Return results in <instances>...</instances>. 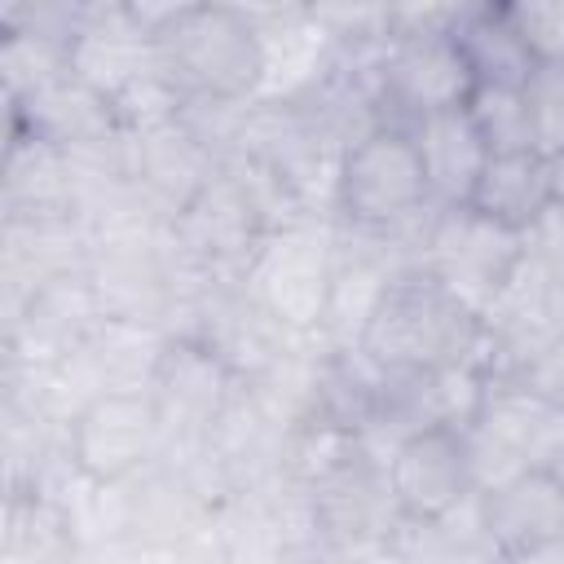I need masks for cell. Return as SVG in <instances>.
I'll return each mask as SVG.
<instances>
[{"mask_svg": "<svg viewBox=\"0 0 564 564\" xmlns=\"http://www.w3.org/2000/svg\"><path fill=\"white\" fill-rule=\"evenodd\" d=\"M480 339L485 317L463 304L436 273L388 282L361 326V352L383 379L476 366L471 352L480 348Z\"/></svg>", "mask_w": 564, "mask_h": 564, "instance_id": "6da1fadb", "label": "cell"}, {"mask_svg": "<svg viewBox=\"0 0 564 564\" xmlns=\"http://www.w3.org/2000/svg\"><path fill=\"white\" fill-rule=\"evenodd\" d=\"M159 79L176 97L238 101L264 75V40L242 9L229 4H176L150 26Z\"/></svg>", "mask_w": 564, "mask_h": 564, "instance_id": "7a4b0ae2", "label": "cell"}, {"mask_svg": "<svg viewBox=\"0 0 564 564\" xmlns=\"http://www.w3.org/2000/svg\"><path fill=\"white\" fill-rule=\"evenodd\" d=\"M467 441L480 489L529 467H555L564 454V397L529 375H485V392L467 423Z\"/></svg>", "mask_w": 564, "mask_h": 564, "instance_id": "3957f363", "label": "cell"}, {"mask_svg": "<svg viewBox=\"0 0 564 564\" xmlns=\"http://www.w3.org/2000/svg\"><path fill=\"white\" fill-rule=\"evenodd\" d=\"M335 203L361 229H392L414 220L432 194L410 128L370 123L361 137H352L335 167Z\"/></svg>", "mask_w": 564, "mask_h": 564, "instance_id": "277c9868", "label": "cell"}, {"mask_svg": "<svg viewBox=\"0 0 564 564\" xmlns=\"http://www.w3.org/2000/svg\"><path fill=\"white\" fill-rule=\"evenodd\" d=\"M383 480H388L392 511L405 516L410 524L449 520L463 502H471L480 494L467 427L432 423V427H414V432L397 436Z\"/></svg>", "mask_w": 564, "mask_h": 564, "instance_id": "5b68a950", "label": "cell"}, {"mask_svg": "<svg viewBox=\"0 0 564 564\" xmlns=\"http://www.w3.org/2000/svg\"><path fill=\"white\" fill-rule=\"evenodd\" d=\"M445 22L449 18H441L436 26H423V31H405L388 48V57L379 66V101L392 106V115L379 123L414 128L419 119L467 106L476 84H471V70H467L454 35L445 31Z\"/></svg>", "mask_w": 564, "mask_h": 564, "instance_id": "8992f818", "label": "cell"}, {"mask_svg": "<svg viewBox=\"0 0 564 564\" xmlns=\"http://www.w3.org/2000/svg\"><path fill=\"white\" fill-rule=\"evenodd\" d=\"M476 511L494 555L507 564H529L564 546V485L555 467H529L480 489Z\"/></svg>", "mask_w": 564, "mask_h": 564, "instance_id": "52a82bcc", "label": "cell"}, {"mask_svg": "<svg viewBox=\"0 0 564 564\" xmlns=\"http://www.w3.org/2000/svg\"><path fill=\"white\" fill-rule=\"evenodd\" d=\"M159 436V405L145 392L110 388L70 419V458L93 485H115L137 471Z\"/></svg>", "mask_w": 564, "mask_h": 564, "instance_id": "ba28073f", "label": "cell"}, {"mask_svg": "<svg viewBox=\"0 0 564 564\" xmlns=\"http://www.w3.org/2000/svg\"><path fill=\"white\" fill-rule=\"evenodd\" d=\"M520 242V234H507L467 207L445 212V229L436 238V278L485 317V300H498L529 260Z\"/></svg>", "mask_w": 564, "mask_h": 564, "instance_id": "9c48e42d", "label": "cell"}, {"mask_svg": "<svg viewBox=\"0 0 564 564\" xmlns=\"http://www.w3.org/2000/svg\"><path fill=\"white\" fill-rule=\"evenodd\" d=\"M445 31L454 35L471 84L476 88H524L529 75L538 70V53L516 22L511 4H471L449 13Z\"/></svg>", "mask_w": 564, "mask_h": 564, "instance_id": "30bf717a", "label": "cell"}, {"mask_svg": "<svg viewBox=\"0 0 564 564\" xmlns=\"http://www.w3.org/2000/svg\"><path fill=\"white\" fill-rule=\"evenodd\" d=\"M467 212L507 229V234H533L551 216V163L529 154H494L467 198Z\"/></svg>", "mask_w": 564, "mask_h": 564, "instance_id": "8fae6325", "label": "cell"}, {"mask_svg": "<svg viewBox=\"0 0 564 564\" xmlns=\"http://www.w3.org/2000/svg\"><path fill=\"white\" fill-rule=\"evenodd\" d=\"M410 137L419 145L432 203L445 207V212H463L480 172H485V163H489V150L480 145L467 110H445V115L419 119L410 128Z\"/></svg>", "mask_w": 564, "mask_h": 564, "instance_id": "7c38bea8", "label": "cell"}, {"mask_svg": "<svg viewBox=\"0 0 564 564\" xmlns=\"http://www.w3.org/2000/svg\"><path fill=\"white\" fill-rule=\"evenodd\" d=\"M463 110H467L480 145L489 150V159L494 154H529V150H538L524 88H471Z\"/></svg>", "mask_w": 564, "mask_h": 564, "instance_id": "4fadbf2b", "label": "cell"}, {"mask_svg": "<svg viewBox=\"0 0 564 564\" xmlns=\"http://www.w3.org/2000/svg\"><path fill=\"white\" fill-rule=\"evenodd\" d=\"M533 145L542 159H564V62H538L524 84Z\"/></svg>", "mask_w": 564, "mask_h": 564, "instance_id": "5bb4252c", "label": "cell"}, {"mask_svg": "<svg viewBox=\"0 0 564 564\" xmlns=\"http://www.w3.org/2000/svg\"><path fill=\"white\" fill-rule=\"evenodd\" d=\"M516 22L524 26L538 62H564V4L538 0V4H511Z\"/></svg>", "mask_w": 564, "mask_h": 564, "instance_id": "9a60e30c", "label": "cell"}, {"mask_svg": "<svg viewBox=\"0 0 564 564\" xmlns=\"http://www.w3.org/2000/svg\"><path fill=\"white\" fill-rule=\"evenodd\" d=\"M551 163V216L564 220V159H546Z\"/></svg>", "mask_w": 564, "mask_h": 564, "instance_id": "2e32d148", "label": "cell"}, {"mask_svg": "<svg viewBox=\"0 0 564 564\" xmlns=\"http://www.w3.org/2000/svg\"><path fill=\"white\" fill-rule=\"evenodd\" d=\"M555 476H560V485H564V454H560V463H555Z\"/></svg>", "mask_w": 564, "mask_h": 564, "instance_id": "e0dca14e", "label": "cell"}]
</instances>
